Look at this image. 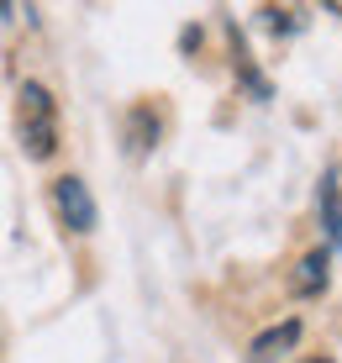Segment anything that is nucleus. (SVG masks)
Returning a JSON list of instances; mask_svg holds the SVG:
<instances>
[{
	"mask_svg": "<svg viewBox=\"0 0 342 363\" xmlns=\"http://www.w3.org/2000/svg\"><path fill=\"white\" fill-rule=\"evenodd\" d=\"M21 106H16V127H21V147H27V158H53V147H58V106H53V95L43 90V84H21Z\"/></svg>",
	"mask_w": 342,
	"mask_h": 363,
	"instance_id": "f257e3e1",
	"label": "nucleus"
},
{
	"mask_svg": "<svg viewBox=\"0 0 342 363\" xmlns=\"http://www.w3.org/2000/svg\"><path fill=\"white\" fill-rule=\"evenodd\" d=\"M53 211H58V221H63L69 232H90V227H95V200H90V184L74 179V174H63V179L53 184Z\"/></svg>",
	"mask_w": 342,
	"mask_h": 363,
	"instance_id": "f03ea898",
	"label": "nucleus"
},
{
	"mask_svg": "<svg viewBox=\"0 0 342 363\" xmlns=\"http://www.w3.org/2000/svg\"><path fill=\"white\" fill-rule=\"evenodd\" d=\"M295 342H300V321H285V327H269L263 337H253V347H248V363H274L280 353H289Z\"/></svg>",
	"mask_w": 342,
	"mask_h": 363,
	"instance_id": "7ed1b4c3",
	"label": "nucleus"
},
{
	"mask_svg": "<svg viewBox=\"0 0 342 363\" xmlns=\"http://www.w3.org/2000/svg\"><path fill=\"white\" fill-rule=\"evenodd\" d=\"M289 290L295 295H316V290H326V253H306L295 264V279H289Z\"/></svg>",
	"mask_w": 342,
	"mask_h": 363,
	"instance_id": "20e7f679",
	"label": "nucleus"
},
{
	"mask_svg": "<svg viewBox=\"0 0 342 363\" xmlns=\"http://www.w3.org/2000/svg\"><path fill=\"white\" fill-rule=\"evenodd\" d=\"M321 221H326L332 247H342V190H337V174H326V179H321Z\"/></svg>",
	"mask_w": 342,
	"mask_h": 363,
	"instance_id": "39448f33",
	"label": "nucleus"
},
{
	"mask_svg": "<svg viewBox=\"0 0 342 363\" xmlns=\"http://www.w3.org/2000/svg\"><path fill=\"white\" fill-rule=\"evenodd\" d=\"M153 137H158L153 111H148V106H137V111H132V153H148V147H153Z\"/></svg>",
	"mask_w": 342,
	"mask_h": 363,
	"instance_id": "423d86ee",
	"label": "nucleus"
},
{
	"mask_svg": "<svg viewBox=\"0 0 342 363\" xmlns=\"http://www.w3.org/2000/svg\"><path fill=\"white\" fill-rule=\"evenodd\" d=\"M263 16H269L274 32H295L300 27V11H263Z\"/></svg>",
	"mask_w": 342,
	"mask_h": 363,
	"instance_id": "0eeeda50",
	"label": "nucleus"
},
{
	"mask_svg": "<svg viewBox=\"0 0 342 363\" xmlns=\"http://www.w3.org/2000/svg\"><path fill=\"white\" fill-rule=\"evenodd\" d=\"M311 363H316V358H311ZM321 363H326V358H321Z\"/></svg>",
	"mask_w": 342,
	"mask_h": 363,
	"instance_id": "6e6552de",
	"label": "nucleus"
}]
</instances>
